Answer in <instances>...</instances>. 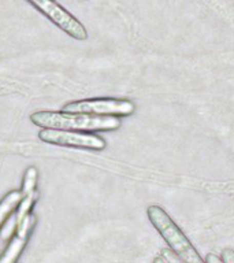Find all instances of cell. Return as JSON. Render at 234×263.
Wrapping results in <instances>:
<instances>
[{
	"mask_svg": "<svg viewBox=\"0 0 234 263\" xmlns=\"http://www.w3.org/2000/svg\"><path fill=\"white\" fill-rule=\"evenodd\" d=\"M32 122L43 129L67 132L116 130L121 121L116 117H96L86 114H71L65 111H37L30 115Z\"/></svg>",
	"mask_w": 234,
	"mask_h": 263,
	"instance_id": "6da1fadb",
	"label": "cell"
},
{
	"mask_svg": "<svg viewBox=\"0 0 234 263\" xmlns=\"http://www.w3.org/2000/svg\"><path fill=\"white\" fill-rule=\"evenodd\" d=\"M147 215L152 226L155 228L164 241L167 242L168 248L178 256L184 263H205L196 248L189 241V238L178 228L171 217L164 211L160 205L152 204L147 209Z\"/></svg>",
	"mask_w": 234,
	"mask_h": 263,
	"instance_id": "7a4b0ae2",
	"label": "cell"
},
{
	"mask_svg": "<svg viewBox=\"0 0 234 263\" xmlns=\"http://www.w3.org/2000/svg\"><path fill=\"white\" fill-rule=\"evenodd\" d=\"M65 112L86 114L96 117H129L135 111V104L125 99H84L71 102L63 107Z\"/></svg>",
	"mask_w": 234,
	"mask_h": 263,
	"instance_id": "3957f363",
	"label": "cell"
},
{
	"mask_svg": "<svg viewBox=\"0 0 234 263\" xmlns=\"http://www.w3.org/2000/svg\"><path fill=\"white\" fill-rule=\"evenodd\" d=\"M38 139L43 143L55 144L62 147L82 148L92 151H102L106 148V140L93 133H80V132L55 130V129H43L38 133Z\"/></svg>",
	"mask_w": 234,
	"mask_h": 263,
	"instance_id": "277c9868",
	"label": "cell"
},
{
	"mask_svg": "<svg viewBox=\"0 0 234 263\" xmlns=\"http://www.w3.org/2000/svg\"><path fill=\"white\" fill-rule=\"evenodd\" d=\"M33 7H36L40 12H43L48 20H51L57 28L62 29L63 32L67 33L75 40H86L88 33L85 26L74 18L69 11H66L61 4L51 0H37V2H29Z\"/></svg>",
	"mask_w": 234,
	"mask_h": 263,
	"instance_id": "5b68a950",
	"label": "cell"
},
{
	"mask_svg": "<svg viewBox=\"0 0 234 263\" xmlns=\"http://www.w3.org/2000/svg\"><path fill=\"white\" fill-rule=\"evenodd\" d=\"M36 222V217L33 214H29L20 225H16L15 234L12 236L10 242L6 247V250L0 256V263H16L18 259L24 252L25 247L28 244L29 234L32 232L33 226Z\"/></svg>",
	"mask_w": 234,
	"mask_h": 263,
	"instance_id": "8992f818",
	"label": "cell"
},
{
	"mask_svg": "<svg viewBox=\"0 0 234 263\" xmlns=\"http://www.w3.org/2000/svg\"><path fill=\"white\" fill-rule=\"evenodd\" d=\"M21 200H22V193L21 191H12L7 193L4 199L0 201V228L3 225L14 210L18 209Z\"/></svg>",
	"mask_w": 234,
	"mask_h": 263,
	"instance_id": "52a82bcc",
	"label": "cell"
},
{
	"mask_svg": "<svg viewBox=\"0 0 234 263\" xmlns=\"http://www.w3.org/2000/svg\"><path fill=\"white\" fill-rule=\"evenodd\" d=\"M37 197H38V193H32V195H28V196H22V200H21L18 209H16V215H15V226L20 225L21 222L24 221L25 218L28 217L30 211H32L33 205L37 201Z\"/></svg>",
	"mask_w": 234,
	"mask_h": 263,
	"instance_id": "ba28073f",
	"label": "cell"
},
{
	"mask_svg": "<svg viewBox=\"0 0 234 263\" xmlns=\"http://www.w3.org/2000/svg\"><path fill=\"white\" fill-rule=\"evenodd\" d=\"M37 178H38V173H37L36 167H29L25 173L24 182H22V189H21V193L22 196H28V195H32V193H36L37 188Z\"/></svg>",
	"mask_w": 234,
	"mask_h": 263,
	"instance_id": "9c48e42d",
	"label": "cell"
},
{
	"mask_svg": "<svg viewBox=\"0 0 234 263\" xmlns=\"http://www.w3.org/2000/svg\"><path fill=\"white\" fill-rule=\"evenodd\" d=\"M159 255L167 263H184L180 258H178V256H177L176 254H174V252H172L171 250H170V248H168V247H167V248H162V250H160Z\"/></svg>",
	"mask_w": 234,
	"mask_h": 263,
	"instance_id": "30bf717a",
	"label": "cell"
},
{
	"mask_svg": "<svg viewBox=\"0 0 234 263\" xmlns=\"http://www.w3.org/2000/svg\"><path fill=\"white\" fill-rule=\"evenodd\" d=\"M221 259L223 263H234V250L225 248V250L222 251Z\"/></svg>",
	"mask_w": 234,
	"mask_h": 263,
	"instance_id": "8fae6325",
	"label": "cell"
},
{
	"mask_svg": "<svg viewBox=\"0 0 234 263\" xmlns=\"http://www.w3.org/2000/svg\"><path fill=\"white\" fill-rule=\"evenodd\" d=\"M205 263H223L222 259L215 254H208L205 256Z\"/></svg>",
	"mask_w": 234,
	"mask_h": 263,
	"instance_id": "7c38bea8",
	"label": "cell"
},
{
	"mask_svg": "<svg viewBox=\"0 0 234 263\" xmlns=\"http://www.w3.org/2000/svg\"><path fill=\"white\" fill-rule=\"evenodd\" d=\"M152 263H167V262H166L160 255H156L155 258H153V260H152Z\"/></svg>",
	"mask_w": 234,
	"mask_h": 263,
	"instance_id": "4fadbf2b",
	"label": "cell"
}]
</instances>
